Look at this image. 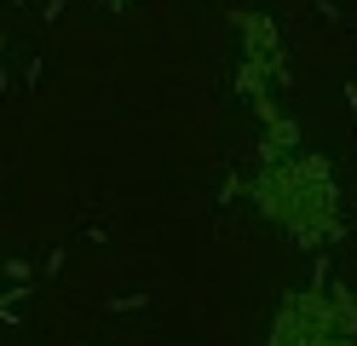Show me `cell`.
Listing matches in <instances>:
<instances>
[{
  "label": "cell",
  "instance_id": "2",
  "mask_svg": "<svg viewBox=\"0 0 357 346\" xmlns=\"http://www.w3.org/2000/svg\"><path fill=\"white\" fill-rule=\"evenodd\" d=\"M323 317H328V294L323 289H294L282 300V312H277L265 346H311V335L323 329Z\"/></svg>",
  "mask_w": 357,
  "mask_h": 346
},
{
  "label": "cell",
  "instance_id": "1",
  "mask_svg": "<svg viewBox=\"0 0 357 346\" xmlns=\"http://www.w3.org/2000/svg\"><path fill=\"white\" fill-rule=\"evenodd\" d=\"M254 202L259 214L282 225L294 243H323L340 225V191H334V168L323 156H282L265 161V173L254 179Z\"/></svg>",
  "mask_w": 357,
  "mask_h": 346
},
{
  "label": "cell",
  "instance_id": "3",
  "mask_svg": "<svg viewBox=\"0 0 357 346\" xmlns=\"http://www.w3.org/2000/svg\"><path fill=\"white\" fill-rule=\"evenodd\" d=\"M116 6H121V0H116Z\"/></svg>",
  "mask_w": 357,
  "mask_h": 346
}]
</instances>
